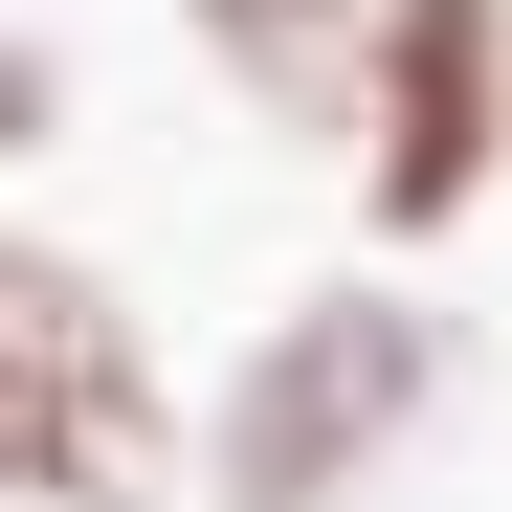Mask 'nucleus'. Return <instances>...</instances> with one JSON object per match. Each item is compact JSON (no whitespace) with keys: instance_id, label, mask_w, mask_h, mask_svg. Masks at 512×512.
I'll list each match as a JSON object with an SVG mask.
<instances>
[{"instance_id":"obj_3","label":"nucleus","mask_w":512,"mask_h":512,"mask_svg":"<svg viewBox=\"0 0 512 512\" xmlns=\"http://www.w3.org/2000/svg\"><path fill=\"white\" fill-rule=\"evenodd\" d=\"M334 201H357L379 268H446V245L512 201V0H379L357 134H334Z\"/></svg>"},{"instance_id":"obj_1","label":"nucleus","mask_w":512,"mask_h":512,"mask_svg":"<svg viewBox=\"0 0 512 512\" xmlns=\"http://www.w3.org/2000/svg\"><path fill=\"white\" fill-rule=\"evenodd\" d=\"M446 401H468V312L423 268H379V245H334V268H290L223 334L179 512H379L423 446H446Z\"/></svg>"},{"instance_id":"obj_4","label":"nucleus","mask_w":512,"mask_h":512,"mask_svg":"<svg viewBox=\"0 0 512 512\" xmlns=\"http://www.w3.org/2000/svg\"><path fill=\"white\" fill-rule=\"evenodd\" d=\"M179 45H201V90H223L245 134L334 156V134H357V45H379V0H179Z\"/></svg>"},{"instance_id":"obj_2","label":"nucleus","mask_w":512,"mask_h":512,"mask_svg":"<svg viewBox=\"0 0 512 512\" xmlns=\"http://www.w3.org/2000/svg\"><path fill=\"white\" fill-rule=\"evenodd\" d=\"M201 379L156 290L67 223H0V512H179Z\"/></svg>"},{"instance_id":"obj_5","label":"nucleus","mask_w":512,"mask_h":512,"mask_svg":"<svg viewBox=\"0 0 512 512\" xmlns=\"http://www.w3.org/2000/svg\"><path fill=\"white\" fill-rule=\"evenodd\" d=\"M67 112H90L67 23H45V0H0V179H23V156H67Z\"/></svg>"}]
</instances>
